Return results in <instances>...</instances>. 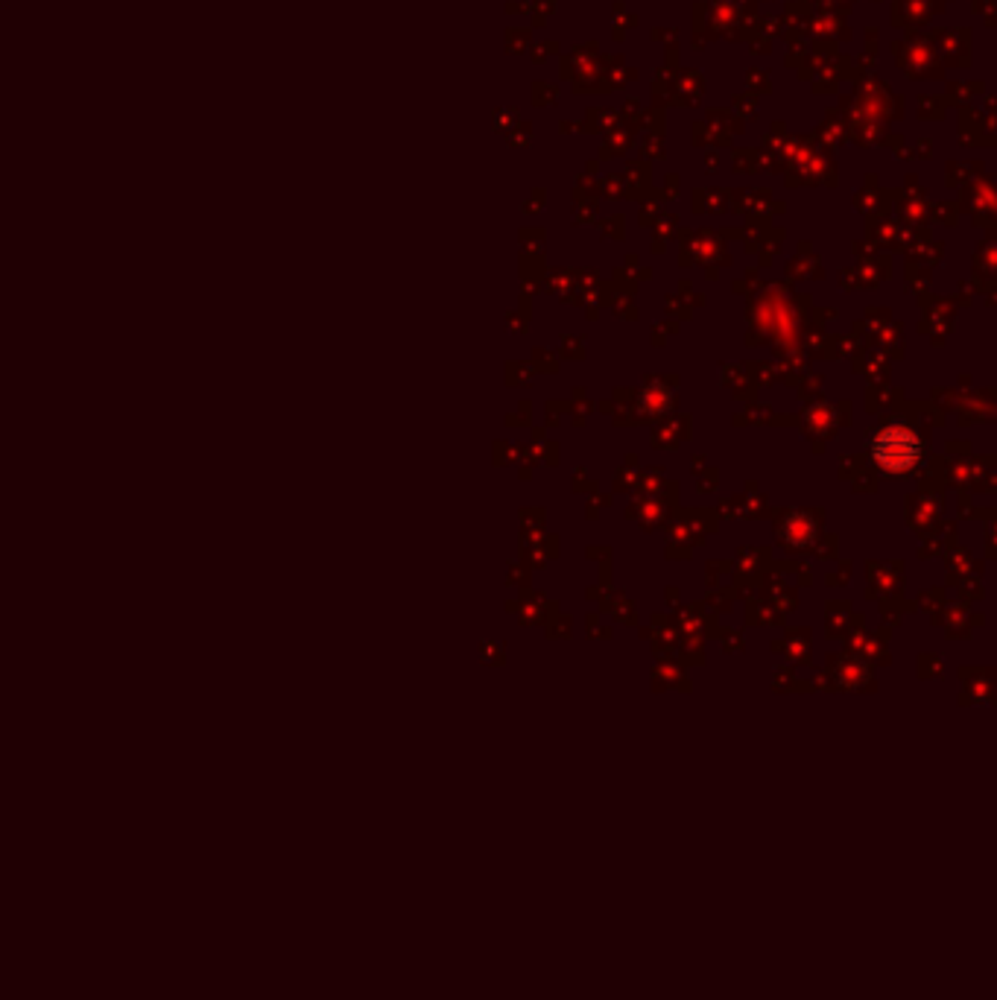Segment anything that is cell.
I'll use <instances>...</instances> for the list:
<instances>
[{"label":"cell","instance_id":"cell-1","mask_svg":"<svg viewBox=\"0 0 997 1000\" xmlns=\"http://www.w3.org/2000/svg\"><path fill=\"white\" fill-rule=\"evenodd\" d=\"M872 457L886 471H907L921 457V442L907 427H886L872 445Z\"/></svg>","mask_w":997,"mask_h":1000}]
</instances>
